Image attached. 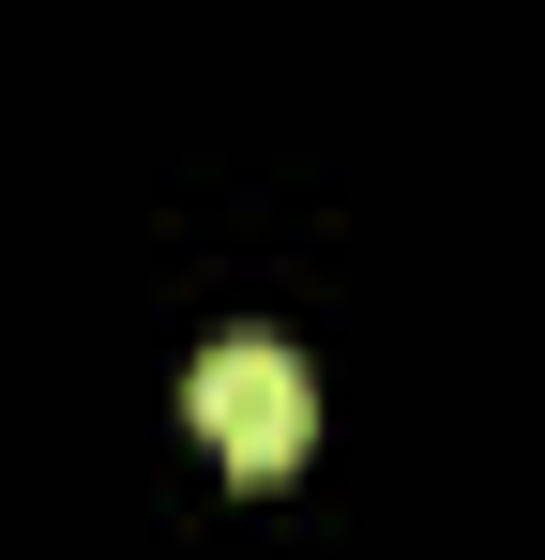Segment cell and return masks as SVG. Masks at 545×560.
<instances>
[{
	"mask_svg": "<svg viewBox=\"0 0 545 560\" xmlns=\"http://www.w3.org/2000/svg\"><path fill=\"white\" fill-rule=\"evenodd\" d=\"M182 409H197V440L243 469V485H288L303 440H318V378H303V349H272V334H212L197 378H182Z\"/></svg>",
	"mask_w": 545,
	"mask_h": 560,
	"instance_id": "6da1fadb",
	"label": "cell"
}]
</instances>
